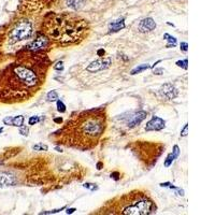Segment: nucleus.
Masks as SVG:
<instances>
[{
  "mask_svg": "<svg viewBox=\"0 0 215 215\" xmlns=\"http://www.w3.org/2000/svg\"><path fill=\"white\" fill-rule=\"evenodd\" d=\"M106 115L102 110L81 112L71 117L64 128L56 132L59 143L81 150L92 148L98 143L106 129Z\"/></svg>",
  "mask_w": 215,
  "mask_h": 215,
  "instance_id": "nucleus-1",
  "label": "nucleus"
},
{
  "mask_svg": "<svg viewBox=\"0 0 215 215\" xmlns=\"http://www.w3.org/2000/svg\"><path fill=\"white\" fill-rule=\"evenodd\" d=\"M39 66L31 61L12 66L7 73L5 85L1 90L3 100L8 101H23L27 100L33 93L39 89L42 83Z\"/></svg>",
  "mask_w": 215,
  "mask_h": 215,
  "instance_id": "nucleus-2",
  "label": "nucleus"
},
{
  "mask_svg": "<svg viewBox=\"0 0 215 215\" xmlns=\"http://www.w3.org/2000/svg\"><path fill=\"white\" fill-rule=\"evenodd\" d=\"M156 212V204L147 194L139 190L108 201L100 210L103 214H124V215H148Z\"/></svg>",
  "mask_w": 215,
  "mask_h": 215,
  "instance_id": "nucleus-3",
  "label": "nucleus"
},
{
  "mask_svg": "<svg viewBox=\"0 0 215 215\" xmlns=\"http://www.w3.org/2000/svg\"><path fill=\"white\" fill-rule=\"evenodd\" d=\"M87 31L85 21H80L73 17L56 16L47 23L44 33L49 40H54L61 44L75 43L82 40Z\"/></svg>",
  "mask_w": 215,
  "mask_h": 215,
  "instance_id": "nucleus-4",
  "label": "nucleus"
},
{
  "mask_svg": "<svg viewBox=\"0 0 215 215\" xmlns=\"http://www.w3.org/2000/svg\"><path fill=\"white\" fill-rule=\"evenodd\" d=\"M33 23L29 19H23L21 21L16 22L13 27L10 29L9 35H8V42L10 44H15L17 42L28 39L33 35Z\"/></svg>",
  "mask_w": 215,
  "mask_h": 215,
  "instance_id": "nucleus-5",
  "label": "nucleus"
},
{
  "mask_svg": "<svg viewBox=\"0 0 215 215\" xmlns=\"http://www.w3.org/2000/svg\"><path fill=\"white\" fill-rule=\"evenodd\" d=\"M112 64V59L110 57L106 58H100L98 60H95L93 63H90L89 65L87 66L86 70L89 72H97V71H101V70L108 69V68L111 66Z\"/></svg>",
  "mask_w": 215,
  "mask_h": 215,
  "instance_id": "nucleus-6",
  "label": "nucleus"
},
{
  "mask_svg": "<svg viewBox=\"0 0 215 215\" xmlns=\"http://www.w3.org/2000/svg\"><path fill=\"white\" fill-rule=\"evenodd\" d=\"M49 45V38L47 36H39L37 39H35L33 42L28 44V50L30 51H39Z\"/></svg>",
  "mask_w": 215,
  "mask_h": 215,
  "instance_id": "nucleus-7",
  "label": "nucleus"
},
{
  "mask_svg": "<svg viewBox=\"0 0 215 215\" xmlns=\"http://www.w3.org/2000/svg\"><path fill=\"white\" fill-rule=\"evenodd\" d=\"M160 94H161L162 97H165L166 99L171 100L178 97L179 92L178 89L174 87V85H172L171 83H166L160 88Z\"/></svg>",
  "mask_w": 215,
  "mask_h": 215,
  "instance_id": "nucleus-8",
  "label": "nucleus"
},
{
  "mask_svg": "<svg viewBox=\"0 0 215 215\" xmlns=\"http://www.w3.org/2000/svg\"><path fill=\"white\" fill-rule=\"evenodd\" d=\"M17 184V178L11 172L0 171V186H14Z\"/></svg>",
  "mask_w": 215,
  "mask_h": 215,
  "instance_id": "nucleus-9",
  "label": "nucleus"
},
{
  "mask_svg": "<svg viewBox=\"0 0 215 215\" xmlns=\"http://www.w3.org/2000/svg\"><path fill=\"white\" fill-rule=\"evenodd\" d=\"M165 120H161L160 117L157 116H153L152 120L146 124L145 126V131H158V130H161L165 128Z\"/></svg>",
  "mask_w": 215,
  "mask_h": 215,
  "instance_id": "nucleus-10",
  "label": "nucleus"
},
{
  "mask_svg": "<svg viewBox=\"0 0 215 215\" xmlns=\"http://www.w3.org/2000/svg\"><path fill=\"white\" fill-rule=\"evenodd\" d=\"M146 115H147V113L144 111H139V112H136V113L131 114L127 120V126L129 128L136 127V126L139 125L140 123L146 117Z\"/></svg>",
  "mask_w": 215,
  "mask_h": 215,
  "instance_id": "nucleus-11",
  "label": "nucleus"
},
{
  "mask_svg": "<svg viewBox=\"0 0 215 215\" xmlns=\"http://www.w3.org/2000/svg\"><path fill=\"white\" fill-rule=\"evenodd\" d=\"M156 28V23L155 21L151 17L147 19H144L143 21H141V23L139 24V29L142 33H148V31H152Z\"/></svg>",
  "mask_w": 215,
  "mask_h": 215,
  "instance_id": "nucleus-12",
  "label": "nucleus"
},
{
  "mask_svg": "<svg viewBox=\"0 0 215 215\" xmlns=\"http://www.w3.org/2000/svg\"><path fill=\"white\" fill-rule=\"evenodd\" d=\"M3 123L7 124V125L22 127L23 124H24V116L23 115H19V116H15V117H7V118L3 120Z\"/></svg>",
  "mask_w": 215,
  "mask_h": 215,
  "instance_id": "nucleus-13",
  "label": "nucleus"
},
{
  "mask_svg": "<svg viewBox=\"0 0 215 215\" xmlns=\"http://www.w3.org/2000/svg\"><path fill=\"white\" fill-rule=\"evenodd\" d=\"M125 27V22H124V19H117V21L113 22V23L110 24V30L112 33H116V31H120V29Z\"/></svg>",
  "mask_w": 215,
  "mask_h": 215,
  "instance_id": "nucleus-14",
  "label": "nucleus"
},
{
  "mask_svg": "<svg viewBox=\"0 0 215 215\" xmlns=\"http://www.w3.org/2000/svg\"><path fill=\"white\" fill-rule=\"evenodd\" d=\"M179 154H180V151H179V146L175 145V146L173 147V151H172V153L168 156V157H167L166 161H165V166H166V167H169V166H170V165L172 164V161H173V160L175 159V158L179 156Z\"/></svg>",
  "mask_w": 215,
  "mask_h": 215,
  "instance_id": "nucleus-15",
  "label": "nucleus"
},
{
  "mask_svg": "<svg viewBox=\"0 0 215 215\" xmlns=\"http://www.w3.org/2000/svg\"><path fill=\"white\" fill-rule=\"evenodd\" d=\"M84 1L85 0H67V5L69 8H71V9H80V8L83 5Z\"/></svg>",
  "mask_w": 215,
  "mask_h": 215,
  "instance_id": "nucleus-16",
  "label": "nucleus"
},
{
  "mask_svg": "<svg viewBox=\"0 0 215 215\" xmlns=\"http://www.w3.org/2000/svg\"><path fill=\"white\" fill-rule=\"evenodd\" d=\"M148 68H151L150 67V65H141V66H139V67H137V68H134V70H131V72H130V74H137V73H140V72H142V71H144V70H147Z\"/></svg>",
  "mask_w": 215,
  "mask_h": 215,
  "instance_id": "nucleus-17",
  "label": "nucleus"
},
{
  "mask_svg": "<svg viewBox=\"0 0 215 215\" xmlns=\"http://www.w3.org/2000/svg\"><path fill=\"white\" fill-rule=\"evenodd\" d=\"M164 38L167 40V41H169V44L167 45V47H175L176 44V39L173 37H171L170 35H168V33H166V35L164 36Z\"/></svg>",
  "mask_w": 215,
  "mask_h": 215,
  "instance_id": "nucleus-18",
  "label": "nucleus"
},
{
  "mask_svg": "<svg viewBox=\"0 0 215 215\" xmlns=\"http://www.w3.org/2000/svg\"><path fill=\"white\" fill-rule=\"evenodd\" d=\"M57 99H58V95L55 90H52V92H50V93L47 94V100H49V101H56Z\"/></svg>",
  "mask_w": 215,
  "mask_h": 215,
  "instance_id": "nucleus-19",
  "label": "nucleus"
},
{
  "mask_svg": "<svg viewBox=\"0 0 215 215\" xmlns=\"http://www.w3.org/2000/svg\"><path fill=\"white\" fill-rule=\"evenodd\" d=\"M33 148L35 151H47V145L45 144H42V143H39V144H36V145L33 146Z\"/></svg>",
  "mask_w": 215,
  "mask_h": 215,
  "instance_id": "nucleus-20",
  "label": "nucleus"
},
{
  "mask_svg": "<svg viewBox=\"0 0 215 215\" xmlns=\"http://www.w3.org/2000/svg\"><path fill=\"white\" fill-rule=\"evenodd\" d=\"M57 111L60 112V113H65L66 112V106L63 103V101L57 100Z\"/></svg>",
  "mask_w": 215,
  "mask_h": 215,
  "instance_id": "nucleus-21",
  "label": "nucleus"
},
{
  "mask_svg": "<svg viewBox=\"0 0 215 215\" xmlns=\"http://www.w3.org/2000/svg\"><path fill=\"white\" fill-rule=\"evenodd\" d=\"M84 187L88 188V189H90V190L97 189V186H96V184H93V183H86V184H84Z\"/></svg>",
  "mask_w": 215,
  "mask_h": 215,
  "instance_id": "nucleus-22",
  "label": "nucleus"
},
{
  "mask_svg": "<svg viewBox=\"0 0 215 215\" xmlns=\"http://www.w3.org/2000/svg\"><path fill=\"white\" fill-rule=\"evenodd\" d=\"M39 122V117L38 116H31V117L29 118V125H35V124H37V123Z\"/></svg>",
  "mask_w": 215,
  "mask_h": 215,
  "instance_id": "nucleus-23",
  "label": "nucleus"
},
{
  "mask_svg": "<svg viewBox=\"0 0 215 215\" xmlns=\"http://www.w3.org/2000/svg\"><path fill=\"white\" fill-rule=\"evenodd\" d=\"M176 65H178L179 67H183L184 69H187V59H184L183 61H178Z\"/></svg>",
  "mask_w": 215,
  "mask_h": 215,
  "instance_id": "nucleus-24",
  "label": "nucleus"
},
{
  "mask_svg": "<svg viewBox=\"0 0 215 215\" xmlns=\"http://www.w3.org/2000/svg\"><path fill=\"white\" fill-rule=\"evenodd\" d=\"M187 131H188V125H187V124H185V126H184L183 130L181 131V136H182V137H186V136H187Z\"/></svg>",
  "mask_w": 215,
  "mask_h": 215,
  "instance_id": "nucleus-25",
  "label": "nucleus"
},
{
  "mask_svg": "<svg viewBox=\"0 0 215 215\" xmlns=\"http://www.w3.org/2000/svg\"><path fill=\"white\" fill-rule=\"evenodd\" d=\"M54 69H56V70H63L64 69V64L61 63V61H59V63H57L55 66H54Z\"/></svg>",
  "mask_w": 215,
  "mask_h": 215,
  "instance_id": "nucleus-26",
  "label": "nucleus"
},
{
  "mask_svg": "<svg viewBox=\"0 0 215 215\" xmlns=\"http://www.w3.org/2000/svg\"><path fill=\"white\" fill-rule=\"evenodd\" d=\"M19 134H23V136H28V128L27 127H22L19 129Z\"/></svg>",
  "mask_w": 215,
  "mask_h": 215,
  "instance_id": "nucleus-27",
  "label": "nucleus"
},
{
  "mask_svg": "<svg viewBox=\"0 0 215 215\" xmlns=\"http://www.w3.org/2000/svg\"><path fill=\"white\" fill-rule=\"evenodd\" d=\"M187 43L186 42H182L181 43V50H182L183 52H187Z\"/></svg>",
  "mask_w": 215,
  "mask_h": 215,
  "instance_id": "nucleus-28",
  "label": "nucleus"
},
{
  "mask_svg": "<svg viewBox=\"0 0 215 215\" xmlns=\"http://www.w3.org/2000/svg\"><path fill=\"white\" fill-rule=\"evenodd\" d=\"M161 72H164V69H161V68H160V69L154 70V74H158V75H159V74H161Z\"/></svg>",
  "mask_w": 215,
  "mask_h": 215,
  "instance_id": "nucleus-29",
  "label": "nucleus"
},
{
  "mask_svg": "<svg viewBox=\"0 0 215 215\" xmlns=\"http://www.w3.org/2000/svg\"><path fill=\"white\" fill-rule=\"evenodd\" d=\"M74 211H75V209H68L67 213H68V214H71V213H73Z\"/></svg>",
  "mask_w": 215,
  "mask_h": 215,
  "instance_id": "nucleus-30",
  "label": "nucleus"
},
{
  "mask_svg": "<svg viewBox=\"0 0 215 215\" xmlns=\"http://www.w3.org/2000/svg\"><path fill=\"white\" fill-rule=\"evenodd\" d=\"M55 122L56 123H61V118H56Z\"/></svg>",
  "mask_w": 215,
  "mask_h": 215,
  "instance_id": "nucleus-31",
  "label": "nucleus"
},
{
  "mask_svg": "<svg viewBox=\"0 0 215 215\" xmlns=\"http://www.w3.org/2000/svg\"><path fill=\"white\" fill-rule=\"evenodd\" d=\"M2 130H3L2 128H0V132H2Z\"/></svg>",
  "mask_w": 215,
  "mask_h": 215,
  "instance_id": "nucleus-32",
  "label": "nucleus"
}]
</instances>
